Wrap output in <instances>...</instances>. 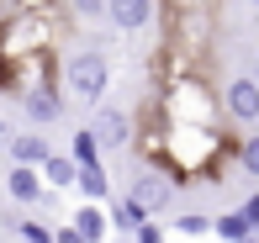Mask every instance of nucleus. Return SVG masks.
Masks as SVG:
<instances>
[{"instance_id": "25", "label": "nucleus", "mask_w": 259, "mask_h": 243, "mask_svg": "<svg viewBox=\"0 0 259 243\" xmlns=\"http://www.w3.org/2000/svg\"><path fill=\"white\" fill-rule=\"evenodd\" d=\"M53 243H85V238H79L74 227H53Z\"/></svg>"}, {"instance_id": "23", "label": "nucleus", "mask_w": 259, "mask_h": 243, "mask_svg": "<svg viewBox=\"0 0 259 243\" xmlns=\"http://www.w3.org/2000/svg\"><path fill=\"white\" fill-rule=\"evenodd\" d=\"M238 217H243V222H249V227H254V238H259V190H254V196H249V201H243V206H238Z\"/></svg>"}, {"instance_id": "1", "label": "nucleus", "mask_w": 259, "mask_h": 243, "mask_svg": "<svg viewBox=\"0 0 259 243\" xmlns=\"http://www.w3.org/2000/svg\"><path fill=\"white\" fill-rule=\"evenodd\" d=\"M154 111L175 127H206V132H222V95L206 85L201 74H175L159 85Z\"/></svg>"}, {"instance_id": "14", "label": "nucleus", "mask_w": 259, "mask_h": 243, "mask_svg": "<svg viewBox=\"0 0 259 243\" xmlns=\"http://www.w3.org/2000/svg\"><path fill=\"white\" fill-rule=\"evenodd\" d=\"M37 175H42V185H48V190H69V185L79 180V164H74L69 154H48V159L37 164Z\"/></svg>"}, {"instance_id": "13", "label": "nucleus", "mask_w": 259, "mask_h": 243, "mask_svg": "<svg viewBox=\"0 0 259 243\" xmlns=\"http://www.w3.org/2000/svg\"><path fill=\"white\" fill-rule=\"evenodd\" d=\"M69 227H74V233L85 238V243H106V233H111V217H106V206L85 201V206L74 212V222H69Z\"/></svg>"}, {"instance_id": "18", "label": "nucleus", "mask_w": 259, "mask_h": 243, "mask_svg": "<svg viewBox=\"0 0 259 243\" xmlns=\"http://www.w3.org/2000/svg\"><path fill=\"white\" fill-rule=\"evenodd\" d=\"M238 169L249 180H259V132H243L238 137Z\"/></svg>"}, {"instance_id": "26", "label": "nucleus", "mask_w": 259, "mask_h": 243, "mask_svg": "<svg viewBox=\"0 0 259 243\" xmlns=\"http://www.w3.org/2000/svg\"><path fill=\"white\" fill-rule=\"evenodd\" d=\"M249 79H254V85H259V48H254V69H249Z\"/></svg>"}, {"instance_id": "10", "label": "nucleus", "mask_w": 259, "mask_h": 243, "mask_svg": "<svg viewBox=\"0 0 259 243\" xmlns=\"http://www.w3.org/2000/svg\"><path fill=\"white\" fill-rule=\"evenodd\" d=\"M21 106H27L32 127H48V122L64 117V90H58V85H42V90H32V95H21Z\"/></svg>"}, {"instance_id": "12", "label": "nucleus", "mask_w": 259, "mask_h": 243, "mask_svg": "<svg viewBox=\"0 0 259 243\" xmlns=\"http://www.w3.org/2000/svg\"><path fill=\"white\" fill-rule=\"evenodd\" d=\"M6 154H11V164H27V169H37L42 159L53 154V148H48V137H42V132H16V137L6 143Z\"/></svg>"}, {"instance_id": "2", "label": "nucleus", "mask_w": 259, "mask_h": 243, "mask_svg": "<svg viewBox=\"0 0 259 243\" xmlns=\"http://www.w3.org/2000/svg\"><path fill=\"white\" fill-rule=\"evenodd\" d=\"M58 48V16L53 11H11L0 16V64L37 59Z\"/></svg>"}, {"instance_id": "7", "label": "nucleus", "mask_w": 259, "mask_h": 243, "mask_svg": "<svg viewBox=\"0 0 259 243\" xmlns=\"http://www.w3.org/2000/svg\"><path fill=\"white\" fill-rule=\"evenodd\" d=\"M127 196H133V201L143 206L148 217H154V212H164V206L175 201V180L164 175V169H138L133 185H127Z\"/></svg>"}, {"instance_id": "27", "label": "nucleus", "mask_w": 259, "mask_h": 243, "mask_svg": "<svg viewBox=\"0 0 259 243\" xmlns=\"http://www.w3.org/2000/svg\"><path fill=\"white\" fill-rule=\"evenodd\" d=\"M249 6H254V11H259V0H249Z\"/></svg>"}, {"instance_id": "15", "label": "nucleus", "mask_w": 259, "mask_h": 243, "mask_svg": "<svg viewBox=\"0 0 259 243\" xmlns=\"http://www.w3.org/2000/svg\"><path fill=\"white\" fill-rule=\"evenodd\" d=\"M74 190L85 196V201L106 206V201H111V175H106V164H85V169H79V180H74Z\"/></svg>"}, {"instance_id": "3", "label": "nucleus", "mask_w": 259, "mask_h": 243, "mask_svg": "<svg viewBox=\"0 0 259 243\" xmlns=\"http://www.w3.org/2000/svg\"><path fill=\"white\" fill-rule=\"evenodd\" d=\"M58 90L69 101H85V106H106V90H111V59L90 42V48L64 53L58 64Z\"/></svg>"}, {"instance_id": "21", "label": "nucleus", "mask_w": 259, "mask_h": 243, "mask_svg": "<svg viewBox=\"0 0 259 243\" xmlns=\"http://www.w3.org/2000/svg\"><path fill=\"white\" fill-rule=\"evenodd\" d=\"M16 233L27 238V243H53V227H48V222H37V217H21Z\"/></svg>"}, {"instance_id": "19", "label": "nucleus", "mask_w": 259, "mask_h": 243, "mask_svg": "<svg viewBox=\"0 0 259 243\" xmlns=\"http://www.w3.org/2000/svg\"><path fill=\"white\" fill-rule=\"evenodd\" d=\"M69 16L79 21V27H90V21H106V0H64Z\"/></svg>"}, {"instance_id": "22", "label": "nucleus", "mask_w": 259, "mask_h": 243, "mask_svg": "<svg viewBox=\"0 0 259 243\" xmlns=\"http://www.w3.org/2000/svg\"><path fill=\"white\" fill-rule=\"evenodd\" d=\"M164 16H180V11H217V0H159Z\"/></svg>"}, {"instance_id": "6", "label": "nucleus", "mask_w": 259, "mask_h": 243, "mask_svg": "<svg viewBox=\"0 0 259 243\" xmlns=\"http://www.w3.org/2000/svg\"><path fill=\"white\" fill-rule=\"evenodd\" d=\"M90 132H96V143H101V154H116V148H133V117H127L122 106H101L96 111V122H90Z\"/></svg>"}, {"instance_id": "17", "label": "nucleus", "mask_w": 259, "mask_h": 243, "mask_svg": "<svg viewBox=\"0 0 259 243\" xmlns=\"http://www.w3.org/2000/svg\"><path fill=\"white\" fill-rule=\"evenodd\" d=\"M69 159H74L79 169H85V164H101V143H96L90 127H74V137H69Z\"/></svg>"}, {"instance_id": "16", "label": "nucleus", "mask_w": 259, "mask_h": 243, "mask_svg": "<svg viewBox=\"0 0 259 243\" xmlns=\"http://www.w3.org/2000/svg\"><path fill=\"white\" fill-rule=\"evenodd\" d=\"M211 233H217L222 243H259V238H254V227L243 222L238 212H217V217H211Z\"/></svg>"}, {"instance_id": "24", "label": "nucleus", "mask_w": 259, "mask_h": 243, "mask_svg": "<svg viewBox=\"0 0 259 243\" xmlns=\"http://www.w3.org/2000/svg\"><path fill=\"white\" fill-rule=\"evenodd\" d=\"M133 243H169V233H164L159 222H148V227H138V233H133Z\"/></svg>"}, {"instance_id": "4", "label": "nucleus", "mask_w": 259, "mask_h": 243, "mask_svg": "<svg viewBox=\"0 0 259 243\" xmlns=\"http://www.w3.org/2000/svg\"><path fill=\"white\" fill-rule=\"evenodd\" d=\"M217 42V11H180V16H164V48L180 53L185 64H201Z\"/></svg>"}, {"instance_id": "5", "label": "nucleus", "mask_w": 259, "mask_h": 243, "mask_svg": "<svg viewBox=\"0 0 259 243\" xmlns=\"http://www.w3.org/2000/svg\"><path fill=\"white\" fill-rule=\"evenodd\" d=\"M222 117L238 122V127H259V85L249 74H233L222 85Z\"/></svg>"}, {"instance_id": "20", "label": "nucleus", "mask_w": 259, "mask_h": 243, "mask_svg": "<svg viewBox=\"0 0 259 243\" xmlns=\"http://www.w3.org/2000/svg\"><path fill=\"white\" fill-rule=\"evenodd\" d=\"M175 233H185V238H206V233H211V217H206V212H180V217H175Z\"/></svg>"}, {"instance_id": "8", "label": "nucleus", "mask_w": 259, "mask_h": 243, "mask_svg": "<svg viewBox=\"0 0 259 243\" xmlns=\"http://www.w3.org/2000/svg\"><path fill=\"white\" fill-rule=\"evenodd\" d=\"M154 16H159V0H106V21H111L122 37L154 27Z\"/></svg>"}, {"instance_id": "11", "label": "nucleus", "mask_w": 259, "mask_h": 243, "mask_svg": "<svg viewBox=\"0 0 259 243\" xmlns=\"http://www.w3.org/2000/svg\"><path fill=\"white\" fill-rule=\"evenodd\" d=\"M106 217H111V233H127V238H133L138 227H148V222H154V217H148L143 206L133 201V196H116V201L106 206Z\"/></svg>"}, {"instance_id": "9", "label": "nucleus", "mask_w": 259, "mask_h": 243, "mask_svg": "<svg viewBox=\"0 0 259 243\" xmlns=\"http://www.w3.org/2000/svg\"><path fill=\"white\" fill-rule=\"evenodd\" d=\"M6 196H11L16 206H42V201H48V185H42L37 169L11 164V169H6Z\"/></svg>"}]
</instances>
